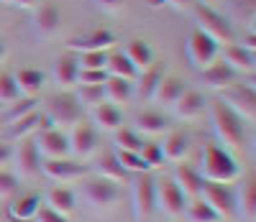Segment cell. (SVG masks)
Returning <instances> with one entry per match:
<instances>
[{
  "instance_id": "obj_31",
  "label": "cell",
  "mask_w": 256,
  "mask_h": 222,
  "mask_svg": "<svg viewBox=\"0 0 256 222\" xmlns=\"http://www.w3.org/2000/svg\"><path fill=\"white\" fill-rule=\"evenodd\" d=\"M102 92H105V100H110V102H128L134 95V87L128 79H120V77H108L102 82Z\"/></svg>"
},
{
  "instance_id": "obj_19",
  "label": "cell",
  "mask_w": 256,
  "mask_h": 222,
  "mask_svg": "<svg viewBox=\"0 0 256 222\" xmlns=\"http://www.w3.org/2000/svg\"><path fill=\"white\" fill-rule=\"evenodd\" d=\"M159 148H162L164 161H182L190 153V138H187V133H182V130H172V133L164 136Z\"/></svg>"
},
{
  "instance_id": "obj_25",
  "label": "cell",
  "mask_w": 256,
  "mask_h": 222,
  "mask_svg": "<svg viewBox=\"0 0 256 222\" xmlns=\"http://www.w3.org/2000/svg\"><path fill=\"white\" fill-rule=\"evenodd\" d=\"M184 90H187V87H184L182 79H177V77H162V82H159V87L154 90V97L152 100H156L164 107H172L182 97Z\"/></svg>"
},
{
  "instance_id": "obj_26",
  "label": "cell",
  "mask_w": 256,
  "mask_h": 222,
  "mask_svg": "<svg viewBox=\"0 0 256 222\" xmlns=\"http://www.w3.org/2000/svg\"><path fill=\"white\" fill-rule=\"evenodd\" d=\"M62 15H59V8L56 5H52V3H46V5H41L38 10H36V15H34V31L38 33V36H52L56 28H59V20Z\"/></svg>"
},
{
  "instance_id": "obj_28",
  "label": "cell",
  "mask_w": 256,
  "mask_h": 222,
  "mask_svg": "<svg viewBox=\"0 0 256 222\" xmlns=\"http://www.w3.org/2000/svg\"><path fill=\"white\" fill-rule=\"evenodd\" d=\"M236 215L244 222H256V187L254 182H246L241 192L236 194Z\"/></svg>"
},
{
  "instance_id": "obj_49",
  "label": "cell",
  "mask_w": 256,
  "mask_h": 222,
  "mask_svg": "<svg viewBox=\"0 0 256 222\" xmlns=\"http://www.w3.org/2000/svg\"><path fill=\"white\" fill-rule=\"evenodd\" d=\"M238 43H241L244 49H248V51H256V36H254V31H248V33H246Z\"/></svg>"
},
{
  "instance_id": "obj_13",
  "label": "cell",
  "mask_w": 256,
  "mask_h": 222,
  "mask_svg": "<svg viewBox=\"0 0 256 222\" xmlns=\"http://www.w3.org/2000/svg\"><path fill=\"white\" fill-rule=\"evenodd\" d=\"M34 141H36V148H38V156H44V159H67L70 156V141L56 128L38 133Z\"/></svg>"
},
{
  "instance_id": "obj_20",
  "label": "cell",
  "mask_w": 256,
  "mask_h": 222,
  "mask_svg": "<svg viewBox=\"0 0 256 222\" xmlns=\"http://www.w3.org/2000/svg\"><path fill=\"white\" fill-rule=\"evenodd\" d=\"M77 74H80V64H77V54H64L56 59L54 64V79L62 90H70V87L77 84Z\"/></svg>"
},
{
  "instance_id": "obj_41",
  "label": "cell",
  "mask_w": 256,
  "mask_h": 222,
  "mask_svg": "<svg viewBox=\"0 0 256 222\" xmlns=\"http://www.w3.org/2000/svg\"><path fill=\"white\" fill-rule=\"evenodd\" d=\"M18 97H20V90L16 84V77L8 74V72H0V102L13 105Z\"/></svg>"
},
{
  "instance_id": "obj_37",
  "label": "cell",
  "mask_w": 256,
  "mask_h": 222,
  "mask_svg": "<svg viewBox=\"0 0 256 222\" xmlns=\"http://www.w3.org/2000/svg\"><path fill=\"white\" fill-rule=\"evenodd\" d=\"M74 97H77V102H80L82 107H95V105L105 102L102 84H77Z\"/></svg>"
},
{
  "instance_id": "obj_10",
  "label": "cell",
  "mask_w": 256,
  "mask_h": 222,
  "mask_svg": "<svg viewBox=\"0 0 256 222\" xmlns=\"http://www.w3.org/2000/svg\"><path fill=\"white\" fill-rule=\"evenodd\" d=\"M218 49H220L218 43L200 28H195L190 33V38H187V56H190L192 66H198V69H205L208 64L216 61L218 59Z\"/></svg>"
},
{
  "instance_id": "obj_35",
  "label": "cell",
  "mask_w": 256,
  "mask_h": 222,
  "mask_svg": "<svg viewBox=\"0 0 256 222\" xmlns=\"http://www.w3.org/2000/svg\"><path fill=\"white\" fill-rule=\"evenodd\" d=\"M162 77H164V66H162V64L144 69V74H141V79H138V92H141L144 100H152V97H154V90L159 87Z\"/></svg>"
},
{
  "instance_id": "obj_6",
  "label": "cell",
  "mask_w": 256,
  "mask_h": 222,
  "mask_svg": "<svg viewBox=\"0 0 256 222\" xmlns=\"http://www.w3.org/2000/svg\"><path fill=\"white\" fill-rule=\"evenodd\" d=\"M200 199L216 212L220 220H228L236 215V194L228 184H216V182H205L200 189Z\"/></svg>"
},
{
  "instance_id": "obj_48",
  "label": "cell",
  "mask_w": 256,
  "mask_h": 222,
  "mask_svg": "<svg viewBox=\"0 0 256 222\" xmlns=\"http://www.w3.org/2000/svg\"><path fill=\"white\" fill-rule=\"evenodd\" d=\"M95 3L102 8V10H118V8H123V0H95Z\"/></svg>"
},
{
  "instance_id": "obj_22",
  "label": "cell",
  "mask_w": 256,
  "mask_h": 222,
  "mask_svg": "<svg viewBox=\"0 0 256 222\" xmlns=\"http://www.w3.org/2000/svg\"><path fill=\"white\" fill-rule=\"evenodd\" d=\"M233 79H236V72H233L223 59H216L212 64H208L202 69V82L208 87H218V90H223V87L233 84Z\"/></svg>"
},
{
  "instance_id": "obj_36",
  "label": "cell",
  "mask_w": 256,
  "mask_h": 222,
  "mask_svg": "<svg viewBox=\"0 0 256 222\" xmlns=\"http://www.w3.org/2000/svg\"><path fill=\"white\" fill-rule=\"evenodd\" d=\"M38 115H41V113L36 110V113H31V115H26V118H20V120L10 123L8 136H10V138H16V141L31 138V133H36V130H38Z\"/></svg>"
},
{
  "instance_id": "obj_40",
  "label": "cell",
  "mask_w": 256,
  "mask_h": 222,
  "mask_svg": "<svg viewBox=\"0 0 256 222\" xmlns=\"http://www.w3.org/2000/svg\"><path fill=\"white\" fill-rule=\"evenodd\" d=\"M116 159H118V164H120V169H123L126 174H146V171H148V166L141 161L138 153L118 151V153H116Z\"/></svg>"
},
{
  "instance_id": "obj_47",
  "label": "cell",
  "mask_w": 256,
  "mask_h": 222,
  "mask_svg": "<svg viewBox=\"0 0 256 222\" xmlns=\"http://www.w3.org/2000/svg\"><path fill=\"white\" fill-rule=\"evenodd\" d=\"M10 159H13L10 143H0V169H6V164H10Z\"/></svg>"
},
{
  "instance_id": "obj_1",
  "label": "cell",
  "mask_w": 256,
  "mask_h": 222,
  "mask_svg": "<svg viewBox=\"0 0 256 222\" xmlns=\"http://www.w3.org/2000/svg\"><path fill=\"white\" fill-rule=\"evenodd\" d=\"M210 123H212V130L220 141V146L230 153H238V151H246L248 146V133H246V120L238 118L233 110L220 102V100H212L210 105Z\"/></svg>"
},
{
  "instance_id": "obj_3",
  "label": "cell",
  "mask_w": 256,
  "mask_h": 222,
  "mask_svg": "<svg viewBox=\"0 0 256 222\" xmlns=\"http://www.w3.org/2000/svg\"><path fill=\"white\" fill-rule=\"evenodd\" d=\"M156 210V182L152 174H136L131 182V215L134 222H148Z\"/></svg>"
},
{
  "instance_id": "obj_8",
  "label": "cell",
  "mask_w": 256,
  "mask_h": 222,
  "mask_svg": "<svg viewBox=\"0 0 256 222\" xmlns=\"http://www.w3.org/2000/svg\"><path fill=\"white\" fill-rule=\"evenodd\" d=\"M82 105L72 92H59L46 102V115L52 118L54 125H74L82 118Z\"/></svg>"
},
{
  "instance_id": "obj_23",
  "label": "cell",
  "mask_w": 256,
  "mask_h": 222,
  "mask_svg": "<svg viewBox=\"0 0 256 222\" xmlns=\"http://www.w3.org/2000/svg\"><path fill=\"white\" fill-rule=\"evenodd\" d=\"M166 128H169V123H166V118L159 113V110H144V113H138L136 115V133L141 136H162V133H166Z\"/></svg>"
},
{
  "instance_id": "obj_4",
  "label": "cell",
  "mask_w": 256,
  "mask_h": 222,
  "mask_svg": "<svg viewBox=\"0 0 256 222\" xmlns=\"http://www.w3.org/2000/svg\"><path fill=\"white\" fill-rule=\"evenodd\" d=\"M218 100L226 102L233 113L238 118H244L246 123H251L254 115H256V90L246 82H233V84L223 87Z\"/></svg>"
},
{
  "instance_id": "obj_55",
  "label": "cell",
  "mask_w": 256,
  "mask_h": 222,
  "mask_svg": "<svg viewBox=\"0 0 256 222\" xmlns=\"http://www.w3.org/2000/svg\"><path fill=\"white\" fill-rule=\"evenodd\" d=\"M0 3H10V0H0Z\"/></svg>"
},
{
  "instance_id": "obj_39",
  "label": "cell",
  "mask_w": 256,
  "mask_h": 222,
  "mask_svg": "<svg viewBox=\"0 0 256 222\" xmlns=\"http://www.w3.org/2000/svg\"><path fill=\"white\" fill-rule=\"evenodd\" d=\"M36 105H38V100H34V97L16 100V102L10 105V110L6 113V123L10 125V123H16V120H20V118H26V115L36 113Z\"/></svg>"
},
{
  "instance_id": "obj_16",
  "label": "cell",
  "mask_w": 256,
  "mask_h": 222,
  "mask_svg": "<svg viewBox=\"0 0 256 222\" xmlns=\"http://www.w3.org/2000/svg\"><path fill=\"white\" fill-rule=\"evenodd\" d=\"M223 61L230 66L233 72H254L256 66V54L244 49L241 43H226L223 46Z\"/></svg>"
},
{
  "instance_id": "obj_5",
  "label": "cell",
  "mask_w": 256,
  "mask_h": 222,
  "mask_svg": "<svg viewBox=\"0 0 256 222\" xmlns=\"http://www.w3.org/2000/svg\"><path fill=\"white\" fill-rule=\"evenodd\" d=\"M195 18H198V23H200V31H205L212 41L218 43H230L233 41V26H230V20L226 15H220L216 8H210V5H198L195 8Z\"/></svg>"
},
{
  "instance_id": "obj_17",
  "label": "cell",
  "mask_w": 256,
  "mask_h": 222,
  "mask_svg": "<svg viewBox=\"0 0 256 222\" xmlns=\"http://www.w3.org/2000/svg\"><path fill=\"white\" fill-rule=\"evenodd\" d=\"M172 182L180 187V192L184 197H200V189H202V176L195 166H190V164H180L174 169V176H172Z\"/></svg>"
},
{
  "instance_id": "obj_27",
  "label": "cell",
  "mask_w": 256,
  "mask_h": 222,
  "mask_svg": "<svg viewBox=\"0 0 256 222\" xmlns=\"http://www.w3.org/2000/svg\"><path fill=\"white\" fill-rule=\"evenodd\" d=\"M38 207H41V197L38 194H24V197H18L16 202L8 207V215H10V220L28 222V220L36 217Z\"/></svg>"
},
{
  "instance_id": "obj_30",
  "label": "cell",
  "mask_w": 256,
  "mask_h": 222,
  "mask_svg": "<svg viewBox=\"0 0 256 222\" xmlns=\"http://www.w3.org/2000/svg\"><path fill=\"white\" fill-rule=\"evenodd\" d=\"M105 72L108 77H120V79H136L138 77V69L128 61V56L123 51H116V54H108V61H105Z\"/></svg>"
},
{
  "instance_id": "obj_2",
  "label": "cell",
  "mask_w": 256,
  "mask_h": 222,
  "mask_svg": "<svg viewBox=\"0 0 256 222\" xmlns=\"http://www.w3.org/2000/svg\"><path fill=\"white\" fill-rule=\"evenodd\" d=\"M200 176L202 182L216 184H230L241 176V166L230 151H226L220 143H205L200 153Z\"/></svg>"
},
{
  "instance_id": "obj_45",
  "label": "cell",
  "mask_w": 256,
  "mask_h": 222,
  "mask_svg": "<svg viewBox=\"0 0 256 222\" xmlns=\"http://www.w3.org/2000/svg\"><path fill=\"white\" fill-rule=\"evenodd\" d=\"M105 79H108L105 69H80L77 74V84H102Z\"/></svg>"
},
{
  "instance_id": "obj_9",
  "label": "cell",
  "mask_w": 256,
  "mask_h": 222,
  "mask_svg": "<svg viewBox=\"0 0 256 222\" xmlns=\"http://www.w3.org/2000/svg\"><path fill=\"white\" fill-rule=\"evenodd\" d=\"M38 171L49 176L52 182H74V179L88 176L90 166L82 161H72V159H41Z\"/></svg>"
},
{
  "instance_id": "obj_53",
  "label": "cell",
  "mask_w": 256,
  "mask_h": 222,
  "mask_svg": "<svg viewBox=\"0 0 256 222\" xmlns=\"http://www.w3.org/2000/svg\"><path fill=\"white\" fill-rule=\"evenodd\" d=\"M146 5H148V8H162L164 0H146Z\"/></svg>"
},
{
  "instance_id": "obj_54",
  "label": "cell",
  "mask_w": 256,
  "mask_h": 222,
  "mask_svg": "<svg viewBox=\"0 0 256 222\" xmlns=\"http://www.w3.org/2000/svg\"><path fill=\"white\" fill-rule=\"evenodd\" d=\"M212 3H218V0H202V5H212Z\"/></svg>"
},
{
  "instance_id": "obj_21",
  "label": "cell",
  "mask_w": 256,
  "mask_h": 222,
  "mask_svg": "<svg viewBox=\"0 0 256 222\" xmlns=\"http://www.w3.org/2000/svg\"><path fill=\"white\" fill-rule=\"evenodd\" d=\"M174 107V115L180 120H192V118H198L202 113V107H205V97L198 92V90H184L182 97L172 105Z\"/></svg>"
},
{
  "instance_id": "obj_43",
  "label": "cell",
  "mask_w": 256,
  "mask_h": 222,
  "mask_svg": "<svg viewBox=\"0 0 256 222\" xmlns=\"http://www.w3.org/2000/svg\"><path fill=\"white\" fill-rule=\"evenodd\" d=\"M108 61V51H88V54H77L80 69H105Z\"/></svg>"
},
{
  "instance_id": "obj_29",
  "label": "cell",
  "mask_w": 256,
  "mask_h": 222,
  "mask_svg": "<svg viewBox=\"0 0 256 222\" xmlns=\"http://www.w3.org/2000/svg\"><path fill=\"white\" fill-rule=\"evenodd\" d=\"M123 54L128 56V61H131L136 69H148V66H154V51H152V46H148L144 38H134L126 46Z\"/></svg>"
},
{
  "instance_id": "obj_7",
  "label": "cell",
  "mask_w": 256,
  "mask_h": 222,
  "mask_svg": "<svg viewBox=\"0 0 256 222\" xmlns=\"http://www.w3.org/2000/svg\"><path fill=\"white\" fill-rule=\"evenodd\" d=\"M118 197H120V187L110 179H102V176H98V179H92L82 187L84 205L92 210H110L118 202Z\"/></svg>"
},
{
  "instance_id": "obj_52",
  "label": "cell",
  "mask_w": 256,
  "mask_h": 222,
  "mask_svg": "<svg viewBox=\"0 0 256 222\" xmlns=\"http://www.w3.org/2000/svg\"><path fill=\"white\" fill-rule=\"evenodd\" d=\"M6 54H8V46H6V41H3V38H0V61H3V59H6Z\"/></svg>"
},
{
  "instance_id": "obj_38",
  "label": "cell",
  "mask_w": 256,
  "mask_h": 222,
  "mask_svg": "<svg viewBox=\"0 0 256 222\" xmlns=\"http://www.w3.org/2000/svg\"><path fill=\"white\" fill-rule=\"evenodd\" d=\"M116 146H118V151L138 153L141 146H144V141H141V136H138L134 128H118L116 130Z\"/></svg>"
},
{
  "instance_id": "obj_33",
  "label": "cell",
  "mask_w": 256,
  "mask_h": 222,
  "mask_svg": "<svg viewBox=\"0 0 256 222\" xmlns=\"http://www.w3.org/2000/svg\"><path fill=\"white\" fill-rule=\"evenodd\" d=\"M98 174L102 176V179H110V182H116V184L128 179V174L120 169L116 153H102V156L98 159Z\"/></svg>"
},
{
  "instance_id": "obj_18",
  "label": "cell",
  "mask_w": 256,
  "mask_h": 222,
  "mask_svg": "<svg viewBox=\"0 0 256 222\" xmlns=\"http://www.w3.org/2000/svg\"><path fill=\"white\" fill-rule=\"evenodd\" d=\"M44 207L54 210L62 217H70L77 210V194L72 189H67V187H52L46 192V205Z\"/></svg>"
},
{
  "instance_id": "obj_44",
  "label": "cell",
  "mask_w": 256,
  "mask_h": 222,
  "mask_svg": "<svg viewBox=\"0 0 256 222\" xmlns=\"http://www.w3.org/2000/svg\"><path fill=\"white\" fill-rule=\"evenodd\" d=\"M18 189V176L6 171V169H0V199H8L13 197Z\"/></svg>"
},
{
  "instance_id": "obj_11",
  "label": "cell",
  "mask_w": 256,
  "mask_h": 222,
  "mask_svg": "<svg viewBox=\"0 0 256 222\" xmlns=\"http://www.w3.org/2000/svg\"><path fill=\"white\" fill-rule=\"evenodd\" d=\"M156 207L166 217H180V215H184L187 197L180 192V187L172 179H162L156 184Z\"/></svg>"
},
{
  "instance_id": "obj_42",
  "label": "cell",
  "mask_w": 256,
  "mask_h": 222,
  "mask_svg": "<svg viewBox=\"0 0 256 222\" xmlns=\"http://www.w3.org/2000/svg\"><path fill=\"white\" fill-rule=\"evenodd\" d=\"M138 156H141V161L148 166V171H152V169H159V166L164 164V156H162L159 143H144L141 151H138Z\"/></svg>"
},
{
  "instance_id": "obj_15",
  "label": "cell",
  "mask_w": 256,
  "mask_h": 222,
  "mask_svg": "<svg viewBox=\"0 0 256 222\" xmlns=\"http://www.w3.org/2000/svg\"><path fill=\"white\" fill-rule=\"evenodd\" d=\"M16 156V169L20 176H34L41 166V156H38V148L34 138H24L18 146V151H13Z\"/></svg>"
},
{
  "instance_id": "obj_46",
  "label": "cell",
  "mask_w": 256,
  "mask_h": 222,
  "mask_svg": "<svg viewBox=\"0 0 256 222\" xmlns=\"http://www.w3.org/2000/svg\"><path fill=\"white\" fill-rule=\"evenodd\" d=\"M34 220H36V222H72L70 217H62V215H56L54 210H49V207H44V205L38 207V212H36Z\"/></svg>"
},
{
  "instance_id": "obj_50",
  "label": "cell",
  "mask_w": 256,
  "mask_h": 222,
  "mask_svg": "<svg viewBox=\"0 0 256 222\" xmlns=\"http://www.w3.org/2000/svg\"><path fill=\"white\" fill-rule=\"evenodd\" d=\"M164 5H172V8H187V5H192V0H164Z\"/></svg>"
},
{
  "instance_id": "obj_34",
  "label": "cell",
  "mask_w": 256,
  "mask_h": 222,
  "mask_svg": "<svg viewBox=\"0 0 256 222\" xmlns=\"http://www.w3.org/2000/svg\"><path fill=\"white\" fill-rule=\"evenodd\" d=\"M184 220L187 222H223L216 212H212L200 197H195L192 202H187V207H184Z\"/></svg>"
},
{
  "instance_id": "obj_51",
  "label": "cell",
  "mask_w": 256,
  "mask_h": 222,
  "mask_svg": "<svg viewBox=\"0 0 256 222\" xmlns=\"http://www.w3.org/2000/svg\"><path fill=\"white\" fill-rule=\"evenodd\" d=\"M16 5H20V8H34L36 0H16Z\"/></svg>"
},
{
  "instance_id": "obj_24",
  "label": "cell",
  "mask_w": 256,
  "mask_h": 222,
  "mask_svg": "<svg viewBox=\"0 0 256 222\" xmlns=\"http://www.w3.org/2000/svg\"><path fill=\"white\" fill-rule=\"evenodd\" d=\"M92 120L98 123L100 130H118L123 128V113L113 102H100L92 107Z\"/></svg>"
},
{
  "instance_id": "obj_32",
  "label": "cell",
  "mask_w": 256,
  "mask_h": 222,
  "mask_svg": "<svg viewBox=\"0 0 256 222\" xmlns=\"http://www.w3.org/2000/svg\"><path fill=\"white\" fill-rule=\"evenodd\" d=\"M16 77V84H18V90L20 92H26L28 97H34L41 87H44V72L41 69H20L18 74H13Z\"/></svg>"
},
{
  "instance_id": "obj_14",
  "label": "cell",
  "mask_w": 256,
  "mask_h": 222,
  "mask_svg": "<svg viewBox=\"0 0 256 222\" xmlns=\"http://www.w3.org/2000/svg\"><path fill=\"white\" fill-rule=\"evenodd\" d=\"M113 43H116V36L108 28H98V31H90L80 38H72L67 43V49L77 51V54H88V51H108Z\"/></svg>"
},
{
  "instance_id": "obj_12",
  "label": "cell",
  "mask_w": 256,
  "mask_h": 222,
  "mask_svg": "<svg viewBox=\"0 0 256 222\" xmlns=\"http://www.w3.org/2000/svg\"><path fill=\"white\" fill-rule=\"evenodd\" d=\"M67 141H70V153H74L77 159H88L98 148V130L90 123H74Z\"/></svg>"
}]
</instances>
